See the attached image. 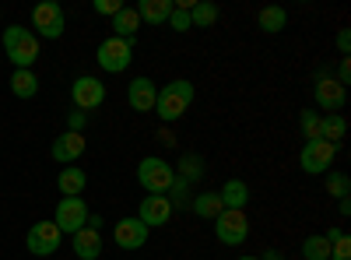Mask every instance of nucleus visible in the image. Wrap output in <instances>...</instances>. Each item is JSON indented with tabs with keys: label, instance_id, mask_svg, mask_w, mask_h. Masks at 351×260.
Here are the masks:
<instances>
[{
	"label": "nucleus",
	"instance_id": "obj_1",
	"mask_svg": "<svg viewBox=\"0 0 351 260\" xmlns=\"http://www.w3.org/2000/svg\"><path fill=\"white\" fill-rule=\"evenodd\" d=\"M193 84L186 81V78H176V81H169L165 88L158 92V99H155V113H158V120L162 123H176V120H183V113L190 109V102H193Z\"/></svg>",
	"mask_w": 351,
	"mask_h": 260
},
{
	"label": "nucleus",
	"instance_id": "obj_2",
	"mask_svg": "<svg viewBox=\"0 0 351 260\" xmlns=\"http://www.w3.org/2000/svg\"><path fill=\"white\" fill-rule=\"evenodd\" d=\"M4 53L14 64V71H32V64L39 60V36L32 28H4Z\"/></svg>",
	"mask_w": 351,
	"mask_h": 260
},
{
	"label": "nucleus",
	"instance_id": "obj_3",
	"mask_svg": "<svg viewBox=\"0 0 351 260\" xmlns=\"http://www.w3.org/2000/svg\"><path fill=\"white\" fill-rule=\"evenodd\" d=\"M172 180H176V169L165 162V158H141V165H137V183L148 190L152 197H165L169 193V187H172Z\"/></svg>",
	"mask_w": 351,
	"mask_h": 260
},
{
	"label": "nucleus",
	"instance_id": "obj_4",
	"mask_svg": "<svg viewBox=\"0 0 351 260\" xmlns=\"http://www.w3.org/2000/svg\"><path fill=\"white\" fill-rule=\"evenodd\" d=\"M95 60H99V67H102L106 74H123V71L130 67V60H134V43L109 36V39L99 43Z\"/></svg>",
	"mask_w": 351,
	"mask_h": 260
},
{
	"label": "nucleus",
	"instance_id": "obj_5",
	"mask_svg": "<svg viewBox=\"0 0 351 260\" xmlns=\"http://www.w3.org/2000/svg\"><path fill=\"white\" fill-rule=\"evenodd\" d=\"M32 28H36L43 39H60L64 28H67L64 8L53 4V0H43V4H36V8H32Z\"/></svg>",
	"mask_w": 351,
	"mask_h": 260
},
{
	"label": "nucleus",
	"instance_id": "obj_6",
	"mask_svg": "<svg viewBox=\"0 0 351 260\" xmlns=\"http://www.w3.org/2000/svg\"><path fill=\"white\" fill-rule=\"evenodd\" d=\"M337 158V144H327V141H306L302 144V172H309V176H324V172H330Z\"/></svg>",
	"mask_w": 351,
	"mask_h": 260
},
{
	"label": "nucleus",
	"instance_id": "obj_7",
	"mask_svg": "<svg viewBox=\"0 0 351 260\" xmlns=\"http://www.w3.org/2000/svg\"><path fill=\"white\" fill-rule=\"evenodd\" d=\"M88 204L81 197H60V204H56V215H53V225L60 228V233H77V228H84L88 225Z\"/></svg>",
	"mask_w": 351,
	"mask_h": 260
},
{
	"label": "nucleus",
	"instance_id": "obj_8",
	"mask_svg": "<svg viewBox=\"0 0 351 260\" xmlns=\"http://www.w3.org/2000/svg\"><path fill=\"white\" fill-rule=\"evenodd\" d=\"M60 243H64V233H60L53 222H36L32 228H28V236H25L28 253H36V257L56 253V250H60Z\"/></svg>",
	"mask_w": 351,
	"mask_h": 260
},
{
	"label": "nucleus",
	"instance_id": "obj_9",
	"mask_svg": "<svg viewBox=\"0 0 351 260\" xmlns=\"http://www.w3.org/2000/svg\"><path fill=\"white\" fill-rule=\"evenodd\" d=\"M215 236H218V243H225V246H239V243L250 236L246 211H221V215L215 218Z\"/></svg>",
	"mask_w": 351,
	"mask_h": 260
},
{
	"label": "nucleus",
	"instance_id": "obj_10",
	"mask_svg": "<svg viewBox=\"0 0 351 260\" xmlns=\"http://www.w3.org/2000/svg\"><path fill=\"white\" fill-rule=\"evenodd\" d=\"M148 236H152V228L144 225L141 218H120L112 225V239H116V246L120 250H141L144 243H148Z\"/></svg>",
	"mask_w": 351,
	"mask_h": 260
},
{
	"label": "nucleus",
	"instance_id": "obj_11",
	"mask_svg": "<svg viewBox=\"0 0 351 260\" xmlns=\"http://www.w3.org/2000/svg\"><path fill=\"white\" fill-rule=\"evenodd\" d=\"M71 99L77 109H99L106 102V84L99 78H77L71 84Z\"/></svg>",
	"mask_w": 351,
	"mask_h": 260
},
{
	"label": "nucleus",
	"instance_id": "obj_12",
	"mask_svg": "<svg viewBox=\"0 0 351 260\" xmlns=\"http://www.w3.org/2000/svg\"><path fill=\"white\" fill-rule=\"evenodd\" d=\"M313 95H316V106L324 109V113H341L344 102H348V88H344V84H337L334 78H319Z\"/></svg>",
	"mask_w": 351,
	"mask_h": 260
},
{
	"label": "nucleus",
	"instance_id": "obj_13",
	"mask_svg": "<svg viewBox=\"0 0 351 260\" xmlns=\"http://www.w3.org/2000/svg\"><path fill=\"white\" fill-rule=\"evenodd\" d=\"M155 99H158V88L152 78H134L130 88H127V102L134 106V113H155Z\"/></svg>",
	"mask_w": 351,
	"mask_h": 260
},
{
	"label": "nucleus",
	"instance_id": "obj_14",
	"mask_svg": "<svg viewBox=\"0 0 351 260\" xmlns=\"http://www.w3.org/2000/svg\"><path fill=\"white\" fill-rule=\"evenodd\" d=\"M49 155H53V162H60V165H74V162L84 155V137H81V134H71V130H64L60 137L53 141Z\"/></svg>",
	"mask_w": 351,
	"mask_h": 260
},
{
	"label": "nucleus",
	"instance_id": "obj_15",
	"mask_svg": "<svg viewBox=\"0 0 351 260\" xmlns=\"http://www.w3.org/2000/svg\"><path fill=\"white\" fill-rule=\"evenodd\" d=\"M137 218L148 225V228H158V225H169L172 218V204H169V197H144L141 200V208H137Z\"/></svg>",
	"mask_w": 351,
	"mask_h": 260
},
{
	"label": "nucleus",
	"instance_id": "obj_16",
	"mask_svg": "<svg viewBox=\"0 0 351 260\" xmlns=\"http://www.w3.org/2000/svg\"><path fill=\"white\" fill-rule=\"evenodd\" d=\"M74 253H77V260H99L102 257V236H99V228H77L74 233Z\"/></svg>",
	"mask_w": 351,
	"mask_h": 260
},
{
	"label": "nucleus",
	"instance_id": "obj_17",
	"mask_svg": "<svg viewBox=\"0 0 351 260\" xmlns=\"http://www.w3.org/2000/svg\"><path fill=\"white\" fill-rule=\"evenodd\" d=\"M218 197H221V208L225 211H243L250 204V187H246V180H225V187L218 190Z\"/></svg>",
	"mask_w": 351,
	"mask_h": 260
},
{
	"label": "nucleus",
	"instance_id": "obj_18",
	"mask_svg": "<svg viewBox=\"0 0 351 260\" xmlns=\"http://www.w3.org/2000/svg\"><path fill=\"white\" fill-rule=\"evenodd\" d=\"M134 11H137L141 21H148V25H165L169 14H172V0H141Z\"/></svg>",
	"mask_w": 351,
	"mask_h": 260
},
{
	"label": "nucleus",
	"instance_id": "obj_19",
	"mask_svg": "<svg viewBox=\"0 0 351 260\" xmlns=\"http://www.w3.org/2000/svg\"><path fill=\"white\" fill-rule=\"evenodd\" d=\"M137 28H141V18H137L134 8H123L120 14H112V36H116V39L134 43V39H137Z\"/></svg>",
	"mask_w": 351,
	"mask_h": 260
},
{
	"label": "nucleus",
	"instance_id": "obj_20",
	"mask_svg": "<svg viewBox=\"0 0 351 260\" xmlns=\"http://www.w3.org/2000/svg\"><path fill=\"white\" fill-rule=\"evenodd\" d=\"M344 134H348V120L341 117V113H327V117H319V141L337 144V141H344Z\"/></svg>",
	"mask_w": 351,
	"mask_h": 260
},
{
	"label": "nucleus",
	"instance_id": "obj_21",
	"mask_svg": "<svg viewBox=\"0 0 351 260\" xmlns=\"http://www.w3.org/2000/svg\"><path fill=\"white\" fill-rule=\"evenodd\" d=\"M56 187H60L64 197H81L84 187H88L84 169H60V176H56Z\"/></svg>",
	"mask_w": 351,
	"mask_h": 260
},
{
	"label": "nucleus",
	"instance_id": "obj_22",
	"mask_svg": "<svg viewBox=\"0 0 351 260\" xmlns=\"http://www.w3.org/2000/svg\"><path fill=\"white\" fill-rule=\"evenodd\" d=\"M190 208H193V215H197V218H211V222L225 211V208H221V197H218L215 190H208V193H197V197L190 200Z\"/></svg>",
	"mask_w": 351,
	"mask_h": 260
},
{
	"label": "nucleus",
	"instance_id": "obj_23",
	"mask_svg": "<svg viewBox=\"0 0 351 260\" xmlns=\"http://www.w3.org/2000/svg\"><path fill=\"white\" fill-rule=\"evenodd\" d=\"M39 92V78L32 71H14L11 74V95L14 99H32Z\"/></svg>",
	"mask_w": 351,
	"mask_h": 260
},
{
	"label": "nucleus",
	"instance_id": "obj_24",
	"mask_svg": "<svg viewBox=\"0 0 351 260\" xmlns=\"http://www.w3.org/2000/svg\"><path fill=\"white\" fill-rule=\"evenodd\" d=\"M256 25H260V32L274 36V32H281V28L288 25V14H285V8H263L256 14Z\"/></svg>",
	"mask_w": 351,
	"mask_h": 260
},
{
	"label": "nucleus",
	"instance_id": "obj_25",
	"mask_svg": "<svg viewBox=\"0 0 351 260\" xmlns=\"http://www.w3.org/2000/svg\"><path fill=\"white\" fill-rule=\"evenodd\" d=\"M218 21V4H211V0H197V4L190 8V25L193 28H211Z\"/></svg>",
	"mask_w": 351,
	"mask_h": 260
},
{
	"label": "nucleus",
	"instance_id": "obj_26",
	"mask_svg": "<svg viewBox=\"0 0 351 260\" xmlns=\"http://www.w3.org/2000/svg\"><path fill=\"white\" fill-rule=\"evenodd\" d=\"M176 176L186 180V183H200V180H204V158L186 152V155L180 158V165H176Z\"/></svg>",
	"mask_w": 351,
	"mask_h": 260
},
{
	"label": "nucleus",
	"instance_id": "obj_27",
	"mask_svg": "<svg viewBox=\"0 0 351 260\" xmlns=\"http://www.w3.org/2000/svg\"><path fill=\"white\" fill-rule=\"evenodd\" d=\"M165 197H169L172 211H190V200H193V197H190V183H186V180H180V176H176Z\"/></svg>",
	"mask_w": 351,
	"mask_h": 260
},
{
	"label": "nucleus",
	"instance_id": "obj_28",
	"mask_svg": "<svg viewBox=\"0 0 351 260\" xmlns=\"http://www.w3.org/2000/svg\"><path fill=\"white\" fill-rule=\"evenodd\" d=\"M302 260H330V243L324 236H306L302 239Z\"/></svg>",
	"mask_w": 351,
	"mask_h": 260
},
{
	"label": "nucleus",
	"instance_id": "obj_29",
	"mask_svg": "<svg viewBox=\"0 0 351 260\" xmlns=\"http://www.w3.org/2000/svg\"><path fill=\"white\" fill-rule=\"evenodd\" d=\"M190 8H193L190 0H180V4H172V14H169V21H165L172 32H190V28H193V25H190Z\"/></svg>",
	"mask_w": 351,
	"mask_h": 260
},
{
	"label": "nucleus",
	"instance_id": "obj_30",
	"mask_svg": "<svg viewBox=\"0 0 351 260\" xmlns=\"http://www.w3.org/2000/svg\"><path fill=\"white\" fill-rule=\"evenodd\" d=\"M327 193L337 197V200H344L351 193V180L344 176V172H327Z\"/></svg>",
	"mask_w": 351,
	"mask_h": 260
},
{
	"label": "nucleus",
	"instance_id": "obj_31",
	"mask_svg": "<svg viewBox=\"0 0 351 260\" xmlns=\"http://www.w3.org/2000/svg\"><path fill=\"white\" fill-rule=\"evenodd\" d=\"M299 127H302V137H306V141H319V113L302 109V120H299Z\"/></svg>",
	"mask_w": 351,
	"mask_h": 260
},
{
	"label": "nucleus",
	"instance_id": "obj_32",
	"mask_svg": "<svg viewBox=\"0 0 351 260\" xmlns=\"http://www.w3.org/2000/svg\"><path fill=\"white\" fill-rule=\"evenodd\" d=\"M123 8H127V4H120V0H95V4H92L95 14H109V18H112V14H120Z\"/></svg>",
	"mask_w": 351,
	"mask_h": 260
},
{
	"label": "nucleus",
	"instance_id": "obj_33",
	"mask_svg": "<svg viewBox=\"0 0 351 260\" xmlns=\"http://www.w3.org/2000/svg\"><path fill=\"white\" fill-rule=\"evenodd\" d=\"M330 260H351V239L341 236L334 246H330Z\"/></svg>",
	"mask_w": 351,
	"mask_h": 260
},
{
	"label": "nucleus",
	"instance_id": "obj_34",
	"mask_svg": "<svg viewBox=\"0 0 351 260\" xmlns=\"http://www.w3.org/2000/svg\"><path fill=\"white\" fill-rule=\"evenodd\" d=\"M84 123H88V117H84V113H77V109L67 117V130H71V134H81V130H84Z\"/></svg>",
	"mask_w": 351,
	"mask_h": 260
},
{
	"label": "nucleus",
	"instance_id": "obj_35",
	"mask_svg": "<svg viewBox=\"0 0 351 260\" xmlns=\"http://www.w3.org/2000/svg\"><path fill=\"white\" fill-rule=\"evenodd\" d=\"M337 49H341V56H351V32H348V28L337 32Z\"/></svg>",
	"mask_w": 351,
	"mask_h": 260
},
{
	"label": "nucleus",
	"instance_id": "obj_36",
	"mask_svg": "<svg viewBox=\"0 0 351 260\" xmlns=\"http://www.w3.org/2000/svg\"><path fill=\"white\" fill-rule=\"evenodd\" d=\"M337 84H348L351 81V60L348 56H341V67H337V78H334Z\"/></svg>",
	"mask_w": 351,
	"mask_h": 260
},
{
	"label": "nucleus",
	"instance_id": "obj_37",
	"mask_svg": "<svg viewBox=\"0 0 351 260\" xmlns=\"http://www.w3.org/2000/svg\"><path fill=\"white\" fill-rule=\"evenodd\" d=\"M158 141H162V144H165V148H172V144H176V137H172V134H169V130H158Z\"/></svg>",
	"mask_w": 351,
	"mask_h": 260
},
{
	"label": "nucleus",
	"instance_id": "obj_38",
	"mask_svg": "<svg viewBox=\"0 0 351 260\" xmlns=\"http://www.w3.org/2000/svg\"><path fill=\"white\" fill-rule=\"evenodd\" d=\"M337 208H341V215L348 218V215H351V197H344V200H337Z\"/></svg>",
	"mask_w": 351,
	"mask_h": 260
},
{
	"label": "nucleus",
	"instance_id": "obj_39",
	"mask_svg": "<svg viewBox=\"0 0 351 260\" xmlns=\"http://www.w3.org/2000/svg\"><path fill=\"white\" fill-rule=\"evenodd\" d=\"M260 260H285L281 253H274V250H267V257H260Z\"/></svg>",
	"mask_w": 351,
	"mask_h": 260
},
{
	"label": "nucleus",
	"instance_id": "obj_40",
	"mask_svg": "<svg viewBox=\"0 0 351 260\" xmlns=\"http://www.w3.org/2000/svg\"><path fill=\"white\" fill-rule=\"evenodd\" d=\"M239 260H260V257H239Z\"/></svg>",
	"mask_w": 351,
	"mask_h": 260
}]
</instances>
